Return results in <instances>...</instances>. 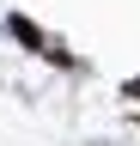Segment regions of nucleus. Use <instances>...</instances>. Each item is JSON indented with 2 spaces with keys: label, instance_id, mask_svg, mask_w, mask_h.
I'll return each mask as SVG.
<instances>
[{
  "label": "nucleus",
  "instance_id": "1",
  "mask_svg": "<svg viewBox=\"0 0 140 146\" xmlns=\"http://www.w3.org/2000/svg\"><path fill=\"white\" fill-rule=\"evenodd\" d=\"M128 98H140V79H128Z\"/></svg>",
  "mask_w": 140,
  "mask_h": 146
}]
</instances>
